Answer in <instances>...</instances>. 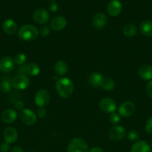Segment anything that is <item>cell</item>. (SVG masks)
Instances as JSON below:
<instances>
[{"label":"cell","mask_w":152,"mask_h":152,"mask_svg":"<svg viewBox=\"0 0 152 152\" xmlns=\"http://www.w3.org/2000/svg\"><path fill=\"white\" fill-rule=\"evenodd\" d=\"M56 91L62 98H68L72 94L74 84L72 80L67 77H61L56 82Z\"/></svg>","instance_id":"obj_1"},{"label":"cell","mask_w":152,"mask_h":152,"mask_svg":"<svg viewBox=\"0 0 152 152\" xmlns=\"http://www.w3.org/2000/svg\"><path fill=\"white\" fill-rule=\"evenodd\" d=\"M39 35V31L34 25H24L19 28L18 36L24 42H31L37 39Z\"/></svg>","instance_id":"obj_2"},{"label":"cell","mask_w":152,"mask_h":152,"mask_svg":"<svg viewBox=\"0 0 152 152\" xmlns=\"http://www.w3.org/2000/svg\"><path fill=\"white\" fill-rule=\"evenodd\" d=\"M89 146L82 138H74L69 142L67 152H89Z\"/></svg>","instance_id":"obj_3"},{"label":"cell","mask_w":152,"mask_h":152,"mask_svg":"<svg viewBox=\"0 0 152 152\" xmlns=\"http://www.w3.org/2000/svg\"><path fill=\"white\" fill-rule=\"evenodd\" d=\"M51 96L49 91L45 89H40L36 93L34 96V102L39 108H45L49 105Z\"/></svg>","instance_id":"obj_4"},{"label":"cell","mask_w":152,"mask_h":152,"mask_svg":"<svg viewBox=\"0 0 152 152\" xmlns=\"http://www.w3.org/2000/svg\"><path fill=\"white\" fill-rule=\"evenodd\" d=\"M19 118L26 126H33L37 122V114L28 108H23L19 112Z\"/></svg>","instance_id":"obj_5"},{"label":"cell","mask_w":152,"mask_h":152,"mask_svg":"<svg viewBox=\"0 0 152 152\" xmlns=\"http://www.w3.org/2000/svg\"><path fill=\"white\" fill-rule=\"evenodd\" d=\"M126 134V130L125 128L122 126H119V125L111 127L108 132L109 138L115 142L122 140L125 137Z\"/></svg>","instance_id":"obj_6"},{"label":"cell","mask_w":152,"mask_h":152,"mask_svg":"<svg viewBox=\"0 0 152 152\" xmlns=\"http://www.w3.org/2000/svg\"><path fill=\"white\" fill-rule=\"evenodd\" d=\"M12 86L16 90H25L30 85V80L26 75L18 74L11 80Z\"/></svg>","instance_id":"obj_7"},{"label":"cell","mask_w":152,"mask_h":152,"mask_svg":"<svg viewBox=\"0 0 152 152\" xmlns=\"http://www.w3.org/2000/svg\"><path fill=\"white\" fill-rule=\"evenodd\" d=\"M135 105L131 101L123 102L118 108V114L123 117H129L135 112Z\"/></svg>","instance_id":"obj_8"},{"label":"cell","mask_w":152,"mask_h":152,"mask_svg":"<svg viewBox=\"0 0 152 152\" xmlns=\"http://www.w3.org/2000/svg\"><path fill=\"white\" fill-rule=\"evenodd\" d=\"M99 108L103 112L107 114H112L115 112L117 108V105L114 99L111 98H104L99 102Z\"/></svg>","instance_id":"obj_9"},{"label":"cell","mask_w":152,"mask_h":152,"mask_svg":"<svg viewBox=\"0 0 152 152\" xmlns=\"http://www.w3.org/2000/svg\"><path fill=\"white\" fill-rule=\"evenodd\" d=\"M49 13L43 8H38L33 13V19L34 22L40 25L46 24L49 20Z\"/></svg>","instance_id":"obj_10"},{"label":"cell","mask_w":152,"mask_h":152,"mask_svg":"<svg viewBox=\"0 0 152 152\" xmlns=\"http://www.w3.org/2000/svg\"><path fill=\"white\" fill-rule=\"evenodd\" d=\"M14 59L10 56H4L0 59V71L4 73H9L15 68Z\"/></svg>","instance_id":"obj_11"},{"label":"cell","mask_w":152,"mask_h":152,"mask_svg":"<svg viewBox=\"0 0 152 152\" xmlns=\"http://www.w3.org/2000/svg\"><path fill=\"white\" fill-rule=\"evenodd\" d=\"M107 22V18L103 13H98L92 17V25L96 30H101L106 26Z\"/></svg>","instance_id":"obj_12"},{"label":"cell","mask_w":152,"mask_h":152,"mask_svg":"<svg viewBox=\"0 0 152 152\" xmlns=\"http://www.w3.org/2000/svg\"><path fill=\"white\" fill-rule=\"evenodd\" d=\"M122 10V4L119 0H112L107 4V13L111 16H117Z\"/></svg>","instance_id":"obj_13"},{"label":"cell","mask_w":152,"mask_h":152,"mask_svg":"<svg viewBox=\"0 0 152 152\" xmlns=\"http://www.w3.org/2000/svg\"><path fill=\"white\" fill-rule=\"evenodd\" d=\"M4 142L8 144L14 143L18 138V132L14 128L7 127L4 129L3 133Z\"/></svg>","instance_id":"obj_14"},{"label":"cell","mask_w":152,"mask_h":152,"mask_svg":"<svg viewBox=\"0 0 152 152\" xmlns=\"http://www.w3.org/2000/svg\"><path fill=\"white\" fill-rule=\"evenodd\" d=\"M66 19L62 16H57L51 21L50 26L52 30L55 31H61L66 26Z\"/></svg>","instance_id":"obj_15"},{"label":"cell","mask_w":152,"mask_h":152,"mask_svg":"<svg viewBox=\"0 0 152 152\" xmlns=\"http://www.w3.org/2000/svg\"><path fill=\"white\" fill-rule=\"evenodd\" d=\"M2 29L6 34L12 36L16 34L18 30V27L13 19H7L3 22Z\"/></svg>","instance_id":"obj_16"},{"label":"cell","mask_w":152,"mask_h":152,"mask_svg":"<svg viewBox=\"0 0 152 152\" xmlns=\"http://www.w3.org/2000/svg\"><path fill=\"white\" fill-rule=\"evenodd\" d=\"M1 120L6 124H10L13 123L17 118V113L14 109L12 108H7L4 110L1 115Z\"/></svg>","instance_id":"obj_17"},{"label":"cell","mask_w":152,"mask_h":152,"mask_svg":"<svg viewBox=\"0 0 152 152\" xmlns=\"http://www.w3.org/2000/svg\"><path fill=\"white\" fill-rule=\"evenodd\" d=\"M131 152H151V146L146 141L139 140L131 146Z\"/></svg>","instance_id":"obj_18"},{"label":"cell","mask_w":152,"mask_h":152,"mask_svg":"<svg viewBox=\"0 0 152 152\" xmlns=\"http://www.w3.org/2000/svg\"><path fill=\"white\" fill-rule=\"evenodd\" d=\"M139 76L144 80H152V66L149 65H143L139 68Z\"/></svg>","instance_id":"obj_19"},{"label":"cell","mask_w":152,"mask_h":152,"mask_svg":"<svg viewBox=\"0 0 152 152\" xmlns=\"http://www.w3.org/2000/svg\"><path fill=\"white\" fill-rule=\"evenodd\" d=\"M102 74L98 72H94L89 75V78H88V83L92 87L98 88L101 86V81L103 80Z\"/></svg>","instance_id":"obj_20"},{"label":"cell","mask_w":152,"mask_h":152,"mask_svg":"<svg viewBox=\"0 0 152 152\" xmlns=\"http://www.w3.org/2000/svg\"><path fill=\"white\" fill-rule=\"evenodd\" d=\"M139 31L145 37H152V21H143L139 25Z\"/></svg>","instance_id":"obj_21"},{"label":"cell","mask_w":152,"mask_h":152,"mask_svg":"<svg viewBox=\"0 0 152 152\" xmlns=\"http://www.w3.org/2000/svg\"><path fill=\"white\" fill-rule=\"evenodd\" d=\"M55 71L58 76H64L68 72V65L64 61L60 60L55 65Z\"/></svg>","instance_id":"obj_22"},{"label":"cell","mask_w":152,"mask_h":152,"mask_svg":"<svg viewBox=\"0 0 152 152\" xmlns=\"http://www.w3.org/2000/svg\"><path fill=\"white\" fill-rule=\"evenodd\" d=\"M115 82L110 77H104L101 83V88L106 91H111L115 88Z\"/></svg>","instance_id":"obj_23"},{"label":"cell","mask_w":152,"mask_h":152,"mask_svg":"<svg viewBox=\"0 0 152 152\" xmlns=\"http://www.w3.org/2000/svg\"><path fill=\"white\" fill-rule=\"evenodd\" d=\"M12 87H13V86H12L11 80L9 77L3 78L1 83H0V91L2 93H9L11 91Z\"/></svg>","instance_id":"obj_24"},{"label":"cell","mask_w":152,"mask_h":152,"mask_svg":"<svg viewBox=\"0 0 152 152\" xmlns=\"http://www.w3.org/2000/svg\"><path fill=\"white\" fill-rule=\"evenodd\" d=\"M123 34L127 37H134L137 33V28L133 24H128L122 30Z\"/></svg>","instance_id":"obj_25"},{"label":"cell","mask_w":152,"mask_h":152,"mask_svg":"<svg viewBox=\"0 0 152 152\" xmlns=\"http://www.w3.org/2000/svg\"><path fill=\"white\" fill-rule=\"evenodd\" d=\"M40 72V68L36 63H30L27 65V74L32 77H36Z\"/></svg>","instance_id":"obj_26"},{"label":"cell","mask_w":152,"mask_h":152,"mask_svg":"<svg viewBox=\"0 0 152 152\" xmlns=\"http://www.w3.org/2000/svg\"><path fill=\"white\" fill-rule=\"evenodd\" d=\"M26 60H27V56L26 55L23 53H19L15 56L14 62L16 65H25Z\"/></svg>","instance_id":"obj_27"},{"label":"cell","mask_w":152,"mask_h":152,"mask_svg":"<svg viewBox=\"0 0 152 152\" xmlns=\"http://www.w3.org/2000/svg\"><path fill=\"white\" fill-rule=\"evenodd\" d=\"M109 121L111 124L116 126V125L120 123L121 116L116 112L112 113V114H110V117H109Z\"/></svg>","instance_id":"obj_28"},{"label":"cell","mask_w":152,"mask_h":152,"mask_svg":"<svg viewBox=\"0 0 152 152\" xmlns=\"http://www.w3.org/2000/svg\"><path fill=\"white\" fill-rule=\"evenodd\" d=\"M127 138L130 141H132V142H137L138 140L139 137V134L137 131L136 130H131L128 132L126 134Z\"/></svg>","instance_id":"obj_29"},{"label":"cell","mask_w":152,"mask_h":152,"mask_svg":"<svg viewBox=\"0 0 152 152\" xmlns=\"http://www.w3.org/2000/svg\"><path fill=\"white\" fill-rule=\"evenodd\" d=\"M39 33L40 34L41 37H46L49 35V34H50V29H49V27L43 26L41 28H40Z\"/></svg>","instance_id":"obj_30"},{"label":"cell","mask_w":152,"mask_h":152,"mask_svg":"<svg viewBox=\"0 0 152 152\" xmlns=\"http://www.w3.org/2000/svg\"><path fill=\"white\" fill-rule=\"evenodd\" d=\"M145 130L150 134H152V117L146 121Z\"/></svg>","instance_id":"obj_31"},{"label":"cell","mask_w":152,"mask_h":152,"mask_svg":"<svg viewBox=\"0 0 152 152\" xmlns=\"http://www.w3.org/2000/svg\"><path fill=\"white\" fill-rule=\"evenodd\" d=\"M146 93L148 95V96L152 98V80H150L147 83V86H146Z\"/></svg>","instance_id":"obj_32"},{"label":"cell","mask_w":152,"mask_h":152,"mask_svg":"<svg viewBox=\"0 0 152 152\" xmlns=\"http://www.w3.org/2000/svg\"><path fill=\"white\" fill-rule=\"evenodd\" d=\"M37 115L40 118H44L46 115V111L45 108H39L37 111Z\"/></svg>","instance_id":"obj_33"},{"label":"cell","mask_w":152,"mask_h":152,"mask_svg":"<svg viewBox=\"0 0 152 152\" xmlns=\"http://www.w3.org/2000/svg\"><path fill=\"white\" fill-rule=\"evenodd\" d=\"M10 144L7 143V142H3L0 145V151L1 152H8L10 151Z\"/></svg>","instance_id":"obj_34"},{"label":"cell","mask_w":152,"mask_h":152,"mask_svg":"<svg viewBox=\"0 0 152 152\" xmlns=\"http://www.w3.org/2000/svg\"><path fill=\"white\" fill-rule=\"evenodd\" d=\"M58 8H59V6H58V4L56 2V1H53L51 2L50 5H49V9H50L51 11L55 13V12L58 11Z\"/></svg>","instance_id":"obj_35"},{"label":"cell","mask_w":152,"mask_h":152,"mask_svg":"<svg viewBox=\"0 0 152 152\" xmlns=\"http://www.w3.org/2000/svg\"><path fill=\"white\" fill-rule=\"evenodd\" d=\"M18 72L19 73V74H23V75H25V74H27V65H20V68H19Z\"/></svg>","instance_id":"obj_36"},{"label":"cell","mask_w":152,"mask_h":152,"mask_svg":"<svg viewBox=\"0 0 152 152\" xmlns=\"http://www.w3.org/2000/svg\"><path fill=\"white\" fill-rule=\"evenodd\" d=\"M15 107H16V109L18 110H22L23 109V107H24V103L22 102V101L19 100V101H16L15 102Z\"/></svg>","instance_id":"obj_37"},{"label":"cell","mask_w":152,"mask_h":152,"mask_svg":"<svg viewBox=\"0 0 152 152\" xmlns=\"http://www.w3.org/2000/svg\"><path fill=\"white\" fill-rule=\"evenodd\" d=\"M9 152H24L23 149L19 146H13L10 149Z\"/></svg>","instance_id":"obj_38"},{"label":"cell","mask_w":152,"mask_h":152,"mask_svg":"<svg viewBox=\"0 0 152 152\" xmlns=\"http://www.w3.org/2000/svg\"><path fill=\"white\" fill-rule=\"evenodd\" d=\"M89 152H104V150L101 148V147H98V146H95L93 147V148H91L89 150Z\"/></svg>","instance_id":"obj_39"},{"label":"cell","mask_w":152,"mask_h":152,"mask_svg":"<svg viewBox=\"0 0 152 152\" xmlns=\"http://www.w3.org/2000/svg\"><path fill=\"white\" fill-rule=\"evenodd\" d=\"M47 1H53L54 0H47Z\"/></svg>","instance_id":"obj_40"},{"label":"cell","mask_w":152,"mask_h":152,"mask_svg":"<svg viewBox=\"0 0 152 152\" xmlns=\"http://www.w3.org/2000/svg\"><path fill=\"white\" fill-rule=\"evenodd\" d=\"M28 152H34V151H28Z\"/></svg>","instance_id":"obj_41"},{"label":"cell","mask_w":152,"mask_h":152,"mask_svg":"<svg viewBox=\"0 0 152 152\" xmlns=\"http://www.w3.org/2000/svg\"><path fill=\"white\" fill-rule=\"evenodd\" d=\"M151 145H152V142H151Z\"/></svg>","instance_id":"obj_42"}]
</instances>
